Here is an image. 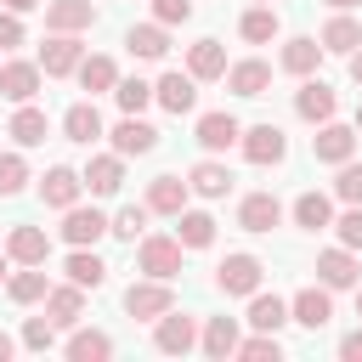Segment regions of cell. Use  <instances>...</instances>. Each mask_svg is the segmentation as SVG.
<instances>
[{"label": "cell", "instance_id": "obj_1", "mask_svg": "<svg viewBox=\"0 0 362 362\" xmlns=\"http://www.w3.org/2000/svg\"><path fill=\"white\" fill-rule=\"evenodd\" d=\"M136 266H141L147 277H164V283H175V277H181V238H141V249H136Z\"/></svg>", "mask_w": 362, "mask_h": 362}, {"label": "cell", "instance_id": "obj_2", "mask_svg": "<svg viewBox=\"0 0 362 362\" xmlns=\"http://www.w3.org/2000/svg\"><path fill=\"white\" fill-rule=\"evenodd\" d=\"M170 305H175V288H170L164 277H153V283H130V288H124V311L141 317V322H158Z\"/></svg>", "mask_w": 362, "mask_h": 362}, {"label": "cell", "instance_id": "obj_3", "mask_svg": "<svg viewBox=\"0 0 362 362\" xmlns=\"http://www.w3.org/2000/svg\"><path fill=\"white\" fill-rule=\"evenodd\" d=\"M351 153H356V124H334V119L317 124V136H311V158L317 164H334L339 170Z\"/></svg>", "mask_w": 362, "mask_h": 362}, {"label": "cell", "instance_id": "obj_4", "mask_svg": "<svg viewBox=\"0 0 362 362\" xmlns=\"http://www.w3.org/2000/svg\"><path fill=\"white\" fill-rule=\"evenodd\" d=\"M260 277H266V266H260L255 255H226V260L215 266V288H221V294H255Z\"/></svg>", "mask_w": 362, "mask_h": 362}, {"label": "cell", "instance_id": "obj_5", "mask_svg": "<svg viewBox=\"0 0 362 362\" xmlns=\"http://www.w3.org/2000/svg\"><path fill=\"white\" fill-rule=\"evenodd\" d=\"M288 317H294L300 328H328V322H334V288H328V283L300 288V294L288 300Z\"/></svg>", "mask_w": 362, "mask_h": 362}, {"label": "cell", "instance_id": "obj_6", "mask_svg": "<svg viewBox=\"0 0 362 362\" xmlns=\"http://www.w3.org/2000/svg\"><path fill=\"white\" fill-rule=\"evenodd\" d=\"M153 345H158L164 356H187V351L198 345V322H192L187 311H175V305H170V311L158 317V328H153Z\"/></svg>", "mask_w": 362, "mask_h": 362}, {"label": "cell", "instance_id": "obj_7", "mask_svg": "<svg viewBox=\"0 0 362 362\" xmlns=\"http://www.w3.org/2000/svg\"><path fill=\"white\" fill-rule=\"evenodd\" d=\"M238 147H243L249 164H283V158H288V136H283L277 124H255V130H243Z\"/></svg>", "mask_w": 362, "mask_h": 362}, {"label": "cell", "instance_id": "obj_8", "mask_svg": "<svg viewBox=\"0 0 362 362\" xmlns=\"http://www.w3.org/2000/svg\"><path fill=\"white\" fill-rule=\"evenodd\" d=\"M79 192H85V175L68 170V164H51L45 181H40V204H45V209H74Z\"/></svg>", "mask_w": 362, "mask_h": 362}, {"label": "cell", "instance_id": "obj_9", "mask_svg": "<svg viewBox=\"0 0 362 362\" xmlns=\"http://www.w3.org/2000/svg\"><path fill=\"white\" fill-rule=\"evenodd\" d=\"M107 226H113V221H107V215H102L96 204H90V209H85V204L62 209V238H68L74 249H90L96 238H107Z\"/></svg>", "mask_w": 362, "mask_h": 362}, {"label": "cell", "instance_id": "obj_10", "mask_svg": "<svg viewBox=\"0 0 362 362\" xmlns=\"http://www.w3.org/2000/svg\"><path fill=\"white\" fill-rule=\"evenodd\" d=\"M153 102H158L164 113H192V107H198V79L175 68V74H164V79L153 85Z\"/></svg>", "mask_w": 362, "mask_h": 362}, {"label": "cell", "instance_id": "obj_11", "mask_svg": "<svg viewBox=\"0 0 362 362\" xmlns=\"http://www.w3.org/2000/svg\"><path fill=\"white\" fill-rule=\"evenodd\" d=\"M153 147H158V130H153L147 119L124 113V119L113 124V153H119V158H141V153H153Z\"/></svg>", "mask_w": 362, "mask_h": 362}, {"label": "cell", "instance_id": "obj_12", "mask_svg": "<svg viewBox=\"0 0 362 362\" xmlns=\"http://www.w3.org/2000/svg\"><path fill=\"white\" fill-rule=\"evenodd\" d=\"M79 62H85V51H79V40H74V34H51V40L40 45V68H45L51 79L79 74Z\"/></svg>", "mask_w": 362, "mask_h": 362}, {"label": "cell", "instance_id": "obj_13", "mask_svg": "<svg viewBox=\"0 0 362 362\" xmlns=\"http://www.w3.org/2000/svg\"><path fill=\"white\" fill-rule=\"evenodd\" d=\"M40 62H0V96L6 102H34L40 96Z\"/></svg>", "mask_w": 362, "mask_h": 362}, {"label": "cell", "instance_id": "obj_14", "mask_svg": "<svg viewBox=\"0 0 362 362\" xmlns=\"http://www.w3.org/2000/svg\"><path fill=\"white\" fill-rule=\"evenodd\" d=\"M334 107H339L334 85H322V79H311V74H305V85H300V96H294V113H300V119H311V124H328V119H334Z\"/></svg>", "mask_w": 362, "mask_h": 362}, {"label": "cell", "instance_id": "obj_15", "mask_svg": "<svg viewBox=\"0 0 362 362\" xmlns=\"http://www.w3.org/2000/svg\"><path fill=\"white\" fill-rule=\"evenodd\" d=\"M356 272H362L356 266V249H345V243L317 255V283H328V288H356Z\"/></svg>", "mask_w": 362, "mask_h": 362}, {"label": "cell", "instance_id": "obj_16", "mask_svg": "<svg viewBox=\"0 0 362 362\" xmlns=\"http://www.w3.org/2000/svg\"><path fill=\"white\" fill-rule=\"evenodd\" d=\"M96 23V6L90 0H51L45 6V28L51 34H85Z\"/></svg>", "mask_w": 362, "mask_h": 362}, {"label": "cell", "instance_id": "obj_17", "mask_svg": "<svg viewBox=\"0 0 362 362\" xmlns=\"http://www.w3.org/2000/svg\"><path fill=\"white\" fill-rule=\"evenodd\" d=\"M187 192H192V187H187L181 175H153V181H147V209H153V215H181V209H187Z\"/></svg>", "mask_w": 362, "mask_h": 362}, {"label": "cell", "instance_id": "obj_18", "mask_svg": "<svg viewBox=\"0 0 362 362\" xmlns=\"http://www.w3.org/2000/svg\"><path fill=\"white\" fill-rule=\"evenodd\" d=\"M277 221H283V204H277L272 192H249V198L238 204V226H243V232H272Z\"/></svg>", "mask_w": 362, "mask_h": 362}, {"label": "cell", "instance_id": "obj_19", "mask_svg": "<svg viewBox=\"0 0 362 362\" xmlns=\"http://www.w3.org/2000/svg\"><path fill=\"white\" fill-rule=\"evenodd\" d=\"M6 255H11L17 266H45V255H51V238H45L40 226H11V238H6Z\"/></svg>", "mask_w": 362, "mask_h": 362}, {"label": "cell", "instance_id": "obj_20", "mask_svg": "<svg viewBox=\"0 0 362 362\" xmlns=\"http://www.w3.org/2000/svg\"><path fill=\"white\" fill-rule=\"evenodd\" d=\"M198 345H204V356H209V362L238 356V317H209V322H204V334H198Z\"/></svg>", "mask_w": 362, "mask_h": 362}, {"label": "cell", "instance_id": "obj_21", "mask_svg": "<svg viewBox=\"0 0 362 362\" xmlns=\"http://www.w3.org/2000/svg\"><path fill=\"white\" fill-rule=\"evenodd\" d=\"M266 85H272V68L260 57H243L226 68V90H238V96H266Z\"/></svg>", "mask_w": 362, "mask_h": 362}, {"label": "cell", "instance_id": "obj_22", "mask_svg": "<svg viewBox=\"0 0 362 362\" xmlns=\"http://www.w3.org/2000/svg\"><path fill=\"white\" fill-rule=\"evenodd\" d=\"M17 147H40L45 136H51V119L34 107V102H17V113H11V130H6Z\"/></svg>", "mask_w": 362, "mask_h": 362}, {"label": "cell", "instance_id": "obj_23", "mask_svg": "<svg viewBox=\"0 0 362 362\" xmlns=\"http://www.w3.org/2000/svg\"><path fill=\"white\" fill-rule=\"evenodd\" d=\"M238 136H243V124H238L232 113H204V119H198V147H204V153H226Z\"/></svg>", "mask_w": 362, "mask_h": 362}, {"label": "cell", "instance_id": "obj_24", "mask_svg": "<svg viewBox=\"0 0 362 362\" xmlns=\"http://www.w3.org/2000/svg\"><path fill=\"white\" fill-rule=\"evenodd\" d=\"M85 187H90L96 198H113V192L124 187V158H119V153L90 158V164H85Z\"/></svg>", "mask_w": 362, "mask_h": 362}, {"label": "cell", "instance_id": "obj_25", "mask_svg": "<svg viewBox=\"0 0 362 362\" xmlns=\"http://www.w3.org/2000/svg\"><path fill=\"white\" fill-rule=\"evenodd\" d=\"M45 317H51L57 328H74V322L85 317V288H79V283L51 288V294H45Z\"/></svg>", "mask_w": 362, "mask_h": 362}, {"label": "cell", "instance_id": "obj_26", "mask_svg": "<svg viewBox=\"0 0 362 362\" xmlns=\"http://www.w3.org/2000/svg\"><path fill=\"white\" fill-rule=\"evenodd\" d=\"M187 74L192 79H226V45L221 40H198L187 51Z\"/></svg>", "mask_w": 362, "mask_h": 362}, {"label": "cell", "instance_id": "obj_27", "mask_svg": "<svg viewBox=\"0 0 362 362\" xmlns=\"http://www.w3.org/2000/svg\"><path fill=\"white\" fill-rule=\"evenodd\" d=\"M62 136L79 141V147H90V141L102 136V113H96V102H74V107L62 113Z\"/></svg>", "mask_w": 362, "mask_h": 362}, {"label": "cell", "instance_id": "obj_28", "mask_svg": "<svg viewBox=\"0 0 362 362\" xmlns=\"http://www.w3.org/2000/svg\"><path fill=\"white\" fill-rule=\"evenodd\" d=\"M187 187H192L198 198H226V192H232V170L215 164V158H204V164L187 170Z\"/></svg>", "mask_w": 362, "mask_h": 362}, {"label": "cell", "instance_id": "obj_29", "mask_svg": "<svg viewBox=\"0 0 362 362\" xmlns=\"http://www.w3.org/2000/svg\"><path fill=\"white\" fill-rule=\"evenodd\" d=\"M175 238H181V249H209V243H215V215L181 209V215H175Z\"/></svg>", "mask_w": 362, "mask_h": 362}, {"label": "cell", "instance_id": "obj_30", "mask_svg": "<svg viewBox=\"0 0 362 362\" xmlns=\"http://www.w3.org/2000/svg\"><path fill=\"white\" fill-rule=\"evenodd\" d=\"M249 322H255L260 334H277V328H283V322H294V317H288V300H277V294H260V288H255V294H249Z\"/></svg>", "mask_w": 362, "mask_h": 362}, {"label": "cell", "instance_id": "obj_31", "mask_svg": "<svg viewBox=\"0 0 362 362\" xmlns=\"http://www.w3.org/2000/svg\"><path fill=\"white\" fill-rule=\"evenodd\" d=\"M356 45H362V23H356V17H345V11H339V17H328V28H322V51L351 57Z\"/></svg>", "mask_w": 362, "mask_h": 362}, {"label": "cell", "instance_id": "obj_32", "mask_svg": "<svg viewBox=\"0 0 362 362\" xmlns=\"http://www.w3.org/2000/svg\"><path fill=\"white\" fill-rule=\"evenodd\" d=\"M124 45H130V57L158 62V57L170 51V34H164V23H141V28H130V34H124Z\"/></svg>", "mask_w": 362, "mask_h": 362}, {"label": "cell", "instance_id": "obj_33", "mask_svg": "<svg viewBox=\"0 0 362 362\" xmlns=\"http://www.w3.org/2000/svg\"><path fill=\"white\" fill-rule=\"evenodd\" d=\"M62 272H68V283H79V288H102V283H107V266H102L96 249H74Z\"/></svg>", "mask_w": 362, "mask_h": 362}, {"label": "cell", "instance_id": "obj_34", "mask_svg": "<svg viewBox=\"0 0 362 362\" xmlns=\"http://www.w3.org/2000/svg\"><path fill=\"white\" fill-rule=\"evenodd\" d=\"M45 294H51V283H45L40 266H23V272L6 277V300H17V305H34V300H45Z\"/></svg>", "mask_w": 362, "mask_h": 362}, {"label": "cell", "instance_id": "obj_35", "mask_svg": "<svg viewBox=\"0 0 362 362\" xmlns=\"http://www.w3.org/2000/svg\"><path fill=\"white\" fill-rule=\"evenodd\" d=\"M107 356H113V334L102 328H79L68 339V362H107Z\"/></svg>", "mask_w": 362, "mask_h": 362}, {"label": "cell", "instance_id": "obj_36", "mask_svg": "<svg viewBox=\"0 0 362 362\" xmlns=\"http://www.w3.org/2000/svg\"><path fill=\"white\" fill-rule=\"evenodd\" d=\"M317 62H322V45L317 40H305V34H294V40H283V68L288 74H317Z\"/></svg>", "mask_w": 362, "mask_h": 362}, {"label": "cell", "instance_id": "obj_37", "mask_svg": "<svg viewBox=\"0 0 362 362\" xmlns=\"http://www.w3.org/2000/svg\"><path fill=\"white\" fill-rule=\"evenodd\" d=\"M294 226H305V232L334 226V204H328L322 192H300V198H294Z\"/></svg>", "mask_w": 362, "mask_h": 362}, {"label": "cell", "instance_id": "obj_38", "mask_svg": "<svg viewBox=\"0 0 362 362\" xmlns=\"http://www.w3.org/2000/svg\"><path fill=\"white\" fill-rule=\"evenodd\" d=\"M238 34H243L249 45L277 40V11H272V6H249V11H243V23H238Z\"/></svg>", "mask_w": 362, "mask_h": 362}, {"label": "cell", "instance_id": "obj_39", "mask_svg": "<svg viewBox=\"0 0 362 362\" xmlns=\"http://www.w3.org/2000/svg\"><path fill=\"white\" fill-rule=\"evenodd\" d=\"M79 85L96 96V90H113L119 85V68H113V57H85L79 62Z\"/></svg>", "mask_w": 362, "mask_h": 362}, {"label": "cell", "instance_id": "obj_40", "mask_svg": "<svg viewBox=\"0 0 362 362\" xmlns=\"http://www.w3.org/2000/svg\"><path fill=\"white\" fill-rule=\"evenodd\" d=\"M147 215H153L147 204H124V209L113 215V226H107V232H113V238H124V243H136V238L147 232Z\"/></svg>", "mask_w": 362, "mask_h": 362}, {"label": "cell", "instance_id": "obj_41", "mask_svg": "<svg viewBox=\"0 0 362 362\" xmlns=\"http://www.w3.org/2000/svg\"><path fill=\"white\" fill-rule=\"evenodd\" d=\"M113 102H119L124 113H141V107L153 102V85H147V79H119V85H113Z\"/></svg>", "mask_w": 362, "mask_h": 362}, {"label": "cell", "instance_id": "obj_42", "mask_svg": "<svg viewBox=\"0 0 362 362\" xmlns=\"http://www.w3.org/2000/svg\"><path fill=\"white\" fill-rule=\"evenodd\" d=\"M28 187V164L17 153H0V198H17Z\"/></svg>", "mask_w": 362, "mask_h": 362}, {"label": "cell", "instance_id": "obj_43", "mask_svg": "<svg viewBox=\"0 0 362 362\" xmlns=\"http://www.w3.org/2000/svg\"><path fill=\"white\" fill-rule=\"evenodd\" d=\"M238 356L243 362H277L283 345H277V334H255V339H238Z\"/></svg>", "mask_w": 362, "mask_h": 362}, {"label": "cell", "instance_id": "obj_44", "mask_svg": "<svg viewBox=\"0 0 362 362\" xmlns=\"http://www.w3.org/2000/svg\"><path fill=\"white\" fill-rule=\"evenodd\" d=\"M334 198L339 204H362V164H339V175H334Z\"/></svg>", "mask_w": 362, "mask_h": 362}, {"label": "cell", "instance_id": "obj_45", "mask_svg": "<svg viewBox=\"0 0 362 362\" xmlns=\"http://www.w3.org/2000/svg\"><path fill=\"white\" fill-rule=\"evenodd\" d=\"M23 345H28V351H51V345H57V322H51V317H28V322H23Z\"/></svg>", "mask_w": 362, "mask_h": 362}, {"label": "cell", "instance_id": "obj_46", "mask_svg": "<svg viewBox=\"0 0 362 362\" xmlns=\"http://www.w3.org/2000/svg\"><path fill=\"white\" fill-rule=\"evenodd\" d=\"M334 232H339L345 249H362V204H345V215L334 221Z\"/></svg>", "mask_w": 362, "mask_h": 362}, {"label": "cell", "instance_id": "obj_47", "mask_svg": "<svg viewBox=\"0 0 362 362\" xmlns=\"http://www.w3.org/2000/svg\"><path fill=\"white\" fill-rule=\"evenodd\" d=\"M153 17L170 28V23H187L192 17V0H153Z\"/></svg>", "mask_w": 362, "mask_h": 362}, {"label": "cell", "instance_id": "obj_48", "mask_svg": "<svg viewBox=\"0 0 362 362\" xmlns=\"http://www.w3.org/2000/svg\"><path fill=\"white\" fill-rule=\"evenodd\" d=\"M23 45V11H0V51Z\"/></svg>", "mask_w": 362, "mask_h": 362}, {"label": "cell", "instance_id": "obj_49", "mask_svg": "<svg viewBox=\"0 0 362 362\" xmlns=\"http://www.w3.org/2000/svg\"><path fill=\"white\" fill-rule=\"evenodd\" d=\"M339 356H345V362H362V328H356V334H345V339H339Z\"/></svg>", "mask_w": 362, "mask_h": 362}, {"label": "cell", "instance_id": "obj_50", "mask_svg": "<svg viewBox=\"0 0 362 362\" xmlns=\"http://www.w3.org/2000/svg\"><path fill=\"white\" fill-rule=\"evenodd\" d=\"M0 6H6V11H34L40 0H0Z\"/></svg>", "mask_w": 362, "mask_h": 362}, {"label": "cell", "instance_id": "obj_51", "mask_svg": "<svg viewBox=\"0 0 362 362\" xmlns=\"http://www.w3.org/2000/svg\"><path fill=\"white\" fill-rule=\"evenodd\" d=\"M351 79H356V85H362V45H356V51H351Z\"/></svg>", "mask_w": 362, "mask_h": 362}, {"label": "cell", "instance_id": "obj_52", "mask_svg": "<svg viewBox=\"0 0 362 362\" xmlns=\"http://www.w3.org/2000/svg\"><path fill=\"white\" fill-rule=\"evenodd\" d=\"M11 351H17V345H11V334H0V362H6Z\"/></svg>", "mask_w": 362, "mask_h": 362}, {"label": "cell", "instance_id": "obj_53", "mask_svg": "<svg viewBox=\"0 0 362 362\" xmlns=\"http://www.w3.org/2000/svg\"><path fill=\"white\" fill-rule=\"evenodd\" d=\"M328 6H334V11H345V6H362V0H328Z\"/></svg>", "mask_w": 362, "mask_h": 362}, {"label": "cell", "instance_id": "obj_54", "mask_svg": "<svg viewBox=\"0 0 362 362\" xmlns=\"http://www.w3.org/2000/svg\"><path fill=\"white\" fill-rule=\"evenodd\" d=\"M6 260H11V255H0V283H6V277H11V272H6Z\"/></svg>", "mask_w": 362, "mask_h": 362}, {"label": "cell", "instance_id": "obj_55", "mask_svg": "<svg viewBox=\"0 0 362 362\" xmlns=\"http://www.w3.org/2000/svg\"><path fill=\"white\" fill-rule=\"evenodd\" d=\"M356 317H362V288H356Z\"/></svg>", "mask_w": 362, "mask_h": 362}, {"label": "cell", "instance_id": "obj_56", "mask_svg": "<svg viewBox=\"0 0 362 362\" xmlns=\"http://www.w3.org/2000/svg\"><path fill=\"white\" fill-rule=\"evenodd\" d=\"M356 136H362V107H356Z\"/></svg>", "mask_w": 362, "mask_h": 362}, {"label": "cell", "instance_id": "obj_57", "mask_svg": "<svg viewBox=\"0 0 362 362\" xmlns=\"http://www.w3.org/2000/svg\"><path fill=\"white\" fill-rule=\"evenodd\" d=\"M255 6H272V0H255Z\"/></svg>", "mask_w": 362, "mask_h": 362}]
</instances>
